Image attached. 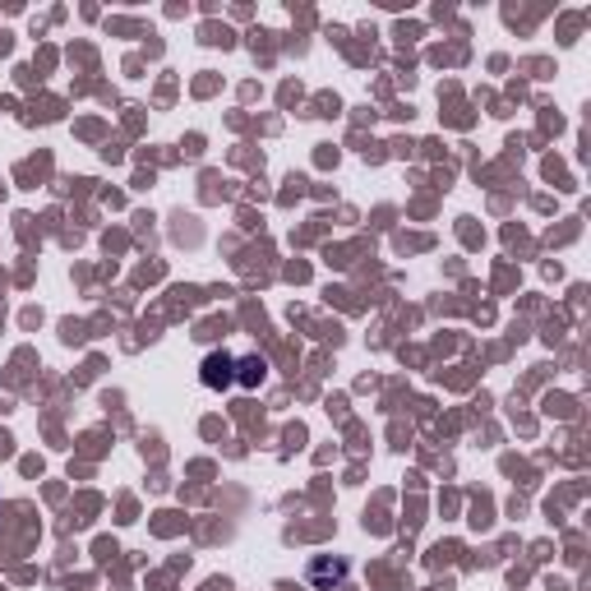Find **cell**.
<instances>
[{
	"label": "cell",
	"mask_w": 591,
	"mask_h": 591,
	"mask_svg": "<svg viewBox=\"0 0 591 591\" xmlns=\"http://www.w3.org/2000/svg\"><path fill=\"white\" fill-rule=\"evenodd\" d=\"M199 380H204V388H231L236 384V357H227V351H212V357H204Z\"/></svg>",
	"instance_id": "obj_1"
},
{
	"label": "cell",
	"mask_w": 591,
	"mask_h": 591,
	"mask_svg": "<svg viewBox=\"0 0 591 591\" xmlns=\"http://www.w3.org/2000/svg\"><path fill=\"white\" fill-rule=\"evenodd\" d=\"M264 374H269V361H264V357H245V361H236V384L259 388V384H264Z\"/></svg>",
	"instance_id": "obj_2"
}]
</instances>
